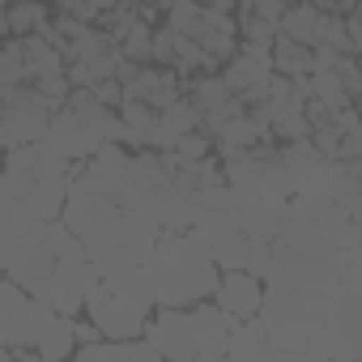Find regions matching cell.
Listing matches in <instances>:
<instances>
[{
  "label": "cell",
  "instance_id": "6",
  "mask_svg": "<svg viewBox=\"0 0 362 362\" xmlns=\"http://www.w3.org/2000/svg\"><path fill=\"white\" fill-rule=\"evenodd\" d=\"M218 77H222V86H226L235 98H243L247 107L264 103V90H269V77H273L269 47H260V43H239V52L226 60V69H222Z\"/></svg>",
  "mask_w": 362,
  "mask_h": 362
},
{
  "label": "cell",
  "instance_id": "21",
  "mask_svg": "<svg viewBox=\"0 0 362 362\" xmlns=\"http://www.w3.org/2000/svg\"><path fill=\"white\" fill-rule=\"evenodd\" d=\"M175 30L170 26H153V35H149V60L153 64H162V69H170V60H175Z\"/></svg>",
  "mask_w": 362,
  "mask_h": 362
},
{
  "label": "cell",
  "instance_id": "20",
  "mask_svg": "<svg viewBox=\"0 0 362 362\" xmlns=\"http://www.w3.org/2000/svg\"><path fill=\"white\" fill-rule=\"evenodd\" d=\"M170 149H175L179 158H188V162H201V158H209V153H214V141H209L201 128H192V132H184V136H179Z\"/></svg>",
  "mask_w": 362,
  "mask_h": 362
},
{
  "label": "cell",
  "instance_id": "29",
  "mask_svg": "<svg viewBox=\"0 0 362 362\" xmlns=\"http://www.w3.org/2000/svg\"><path fill=\"white\" fill-rule=\"evenodd\" d=\"M9 358H13V349H9L5 341H0V362H9Z\"/></svg>",
  "mask_w": 362,
  "mask_h": 362
},
{
  "label": "cell",
  "instance_id": "1",
  "mask_svg": "<svg viewBox=\"0 0 362 362\" xmlns=\"http://www.w3.org/2000/svg\"><path fill=\"white\" fill-rule=\"evenodd\" d=\"M9 281H18L26 294H35L39 303H47L60 315H77L86 303V290L98 286V269L86 260L81 239L60 222H30L26 235L13 243V252L0 260Z\"/></svg>",
  "mask_w": 362,
  "mask_h": 362
},
{
  "label": "cell",
  "instance_id": "9",
  "mask_svg": "<svg viewBox=\"0 0 362 362\" xmlns=\"http://www.w3.org/2000/svg\"><path fill=\"white\" fill-rule=\"evenodd\" d=\"M192 39H197L201 52L214 56L218 64L230 60V56L239 52V26H235V13H218V9L205 5V9H201V26H197Z\"/></svg>",
  "mask_w": 362,
  "mask_h": 362
},
{
  "label": "cell",
  "instance_id": "10",
  "mask_svg": "<svg viewBox=\"0 0 362 362\" xmlns=\"http://www.w3.org/2000/svg\"><path fill=\"white\" fill-rule=\"evenodd\" d=\"M201 124V111L188 103V98H175L170 107H162V111H153V128H149V145L153 149H170L184 132H192Z\"/></svg>",
  "mask_w": 362,
  "mask_h": 362
},
{
  "label": "cell",
  "instance_id": "19",
  "mask_svg": "<svg viewBox=\"0 0 362 362\" xmlns=\"http://www.w3.org/2000/svg\"><path fill=\"white\" fill-rule=\"evenodd\" d=\"M201 9H205L201 0H170L162 13H166V26H170L175 35L192 39V35H197V26H201Z\"/></svg>",
  "mask_w": 362,
  "mask_h": 362
},
{
  "label": "cell",
  "instance_id": "7",
  "mask_svg": "<svg viewBox=\"0 0 362 362\" xmlns=\"http://www.w3.org/2000/svg\"><path fill=\"white\" fill-rule=\"evenodd\" d=\"M43 145L52 149V153H60V158H69V162H81V158H90L103 141L60 103L56 111H52V119H47V132H43Z\"/></svg>",
  "mask_w": 362,
  "mask_h": 362
},
{
  "label": "cell",
  "instance_id": "11",
  "mask_svg": "<svg viewBox=\"0 0 362 362\" xmlns=\"http://www.w3.org/2000/svg\"><path fill=\"white\" fill-rule=\"evenodd\" d=\"M192 315H197L201 345H205V354H201V358H222L226 337H230V328H235V315H230V311H222V307H218V303H209V298L192 303Z\"/></svg>",
  "mask_w": 362,
  "mask_h": 362
},
{
  "label": "cell",
  "instance_id": "24",
  "mask_svg": "<svg viewBox=\"0 0 362 362\" xmlns=\"http://www.w3.org/2000/svg\"><path fill=\"white\" fill-rule=\"evenodd\" d=\"M56 13H69V18H77V22H90V26H94V13H90L86 0H56Z\"/></svg>",
  "mask_w": 362,
  "mask_h": 362
},
{
  "label": "cell",
  "instance_id": "31",
  "mask_svg": "<svg viewBox=\"0 0 362 362\" xmlns=\"http://www.w3.org/2000/svg\"><path fill=\"white\" fill-rule=\"evenodd\" d=\"M0 5H9V0H0Z\"/></svg>",
  "mask_w": 362,
  "mask_h": 362
},
{
  "label": "cell",
  "instance_id": "30",
  "mask_svg": "<svg viewBox=\"0 0 362 362\" xmlns=\"http://www.w3.org/2000/svg\"><path fill=\"white\" fill-rule=\"evenodd\" d=\"M0 281H5V269H0Z\"/></svg>",
  "mask_w": 362,
  "mask_h": 362
},
{
  "label": "cell",
  "instance_id": "25",
  "mask_svg": "<svg viewBox=\"0 0 362 362\" xmlns=\"http://www.w3.org/2000/svg\"><path fill=\"white\" fill-rule=\"evenodd\" d=\"M98 337H103V332L94 328V320H90V324H77V320H73V341H77V345H90V341H98Z\"/></svg>",
  "mask_w": 362,
  "mask_h": 362
},
{
  "label": "cell",
  "instance_id": "16",
  "mask_svg": "<svg viewBox=\"0 0 362 362\" xmlns=\"http://www.w3.org/2000/svg\"><path fill=\"white\" fill-rule=\"evenodd\" d=\"M315 43L341 52V56H354V39H349V26H345V13H332V9H320V22H315Z\"/></svg>",
  "mask_w": 362,
  "mask_h": 362
},
{
  "label": "cell",
  "instance_id": "27",
  "mask_svg": "<svg viewBox=\"0 0 362 362\" xmlns=\"http://www.w3.org/2000/svg\"><path fill=\"white\" fill-rule=\"evenodd\" d=\"M209 9H218V13H235L239 9V0H205Z\"/></svg>",
  "mask_w": 362,
  "mask_h": 362
},
{
  "label": "cell",
  "instance_id": "8",
  "mask_svg": "<svg viewBox=\"0 0 362 362\" xmlns=\"http://www.w3.org/2000/svg\"><path fill=\"white\" fill-rule=\"evenodd\" d=\"M222 311H230L235 320H247L260 311V298H264V281L247 269H222L218 273V286L209 294Z\"/></svg>",
  "mask_w": 362,
  "mask_h": 362
},
{
  "label": "cell",
  "instance_id": "3",
  "mask_svg": "<svg viewBox=\"0 0 362 362\" xmlns=\"http://www.w3.org/2000/svg\"><path fill=\"white\" fill-rule=\"evenodd\" d=\"M56 315L60 311H52L47 303L26 294L18 281H9V277L0 281V341L13 349V358H39L35 345Z\"/></svg>",
  "mask_w": 362,
  "mask_h": 362
},
{
  "label": "cell",
  "instance_id": "4",
  "mask_svg": "<svg viewBox=\"0 0 362 362\" xmlns=\"http://www.w3.org/2000/svg\"><path fill=\"white\" fill-rule=\"evenodd\" d=\"M141 337L162 354V358H179V362H192L205 354L201 345V328H197V315L192 307H153Z\"/></svg>",
  "mask_w": 362,
  "mask_h": 362
},
{
  "label": "cell",
  "instance_id": "18",
  "mask_svg": "<svg viewBox=\"0 0 362 362\" xmlns=\"http://www.w3.org/2000/svg\"><path fill=\"white\" fill-rule=\"evenodd\" d=\"M5 13H9V35H35L47 22V5H39V0H9Z\"/></svg>",
  "mask_w": 362,
  "mask_h": 362
},
{
  "label": "cell",
  "instance_id": "12",
  "mask_svg": "<svg viewBox=\"0 0 362 362\" xmlns=\"http://www.w3.org/2000/svg\"><path fill=\"white\" fill-rule=\"evenodd\" d=\"M315 22H320V5H311V0H290L277 18V35H286L303 47H315Z\"/></svg>",
  "mask_w": 362,
  "mask_h": 362
},
{
  "label": "cell",
  "instance_id": "26",
  "mask_svg": "<svg viewBox=\"0 0 362 362\" xmlns=\"http://www.w3.org/2000/svg\"><path fill=\"white\" fill-rule=\"evenodd\" d=\"M324 9H332V13H349V9H358V0H324Z\"/></svg>",
  "mask_w": 362,
  "mask_h": 362
},
{
  "label": "cell",
  "instance_id": "23",
  "mask_svg": "<svg viewBox=\"0 0 362 362\" xmlns=\"http://www.w3.org/2000/svg\"><path fill=\"white\" fill-rule=\"evenodd\" d=\"M90 90H94V98L107 103V107H119V103H124V90H119L115 77H107V81H98V86H90Z\"/></svg>",
  "mask_w": 362,
  "mask_h": 362
},
{
  "label": "cell",
  "instance_id": "5",
  "mask_svg": "<svg viewBox=\"0 0 362 362\" xmlns=\"http://www.w3.org/2000/svg\"><path fill=\"white\" fill-rule=\"evenodd\" d=\"M52 111H56V103H47L35 86L5 90V94H0V128H5V145L43 141Z\"/></svg>",
  "mask_w": 362,
  "mask_h": 362
},
{
  "label": "cell",
  "instance_id": "32",
  "mask_svg": "<svg viewBox=\"0 0 362 362\" xmlns=\"http://www.w3.org/2000/svg\"><path fill=\"white\" fill-rule=\"evenodd\" d=\"M0 43H5V39H0Z\"/></svg>",
  "mask_w": 362,
  "mask_h": 362
},
{
  "label": "cell",
  "instance_id": "14",
  "mask_svg": "<svg viewBox=\"0 0 362 362\" xmlns=\"http://www.w3.org/2000/svg\"><path fill=\"white\" fill-rule=\"evenodd\" d=\"M115 115H119V124H124V136H119V141L145 149V145H149V128H153V107H149L145 98H124V103L115 107Z\"/></svg>",
  "mask_w": 362,
  "mask_h": 362
},
{
  "label": "cell",
  "instance_id": "17",
  "mask_svg": "<svg viewBox=\"0 0 362 362\" xmlns=\"http://www.w3.org/2000/svg\"><path fill=\"white\" fill-rule=\"evenodd\" d=\"M18 86H30V77H26V60H22V39L13 35L0 43V94L18 90Z\"/></svg>",
  "mask_w": 362,
  "mask_h": 362
},
{
  "label": "cell",
  "instance_id": "28",
  "mask_svg": "<svg viewBox=\"0 0 362 362\" xmlns=\"http://www.w3.org/2000/svg\"><path fill=\"white\" fill-rule=\"evenodd\" d=\"M0 39H9V13H5V5H0Z\"/></svg>",
  "mask_w": 362,
  "mask_h": 362
},
{
  "label": "cell",
  "instance_id": "22",
  "mask_svg": "<svg viewBox=\"0 0 362 362\" xmlns=\"http://www.w3.org/2000/svg\"><path fill=\"white\" fill-rule=\"evenodd\" d=\"M337 77H341V86H345L349 98L362 94V73H358V60H354V56H341V60H337Z\"/></svg>",
  "mask_w": 362,
  "mask_h": 362
},
{
  "label": "cell",
  "instance_id": "15",
  "mask_svg": "<svg viewBox=\"0 0 362 362\" xmlns=\"http://www.w3.org/2000/svg\"><path fill=\"white\" fill-rule=\"evenodd\" d=\"M73 349H77V341H73V315H56L52 324H47V332L39 337V345H35V354L39 358H73Z\"/></svg>",
  "mask_w": 362,
  "mask_h": 362
},
{
  "label": "cell",
  "instance_id": "2",
  "mask_svg": "<svg viewBox=\"0 0 362 362\" xmlns=\"http://www.w3.org/2000/svg\"><path fill=\"white\" fill-rule=\"evenodd\" d=\"M141 273L153 294V307H192L214 294L222 269L205 256L192 230H162L158 243L145 252Z\"/></svg>",
  "mask_w": 362,
  "mask_h": 362
},
{
  "label": "cell",
  "instance_id": "13",
  "mask_svg": "<svg viewBox=\"0 0 362 362\" xmlns=\"http://www.w3.org/2000/svg\"><path fill=\"white\" fill-rule=\"evenodd\" d=\"M22 39V60H26V77H47V73H64V56L35 30V35H18Z\"/></svg>",
  "mask_w": 362,
  "mask_h": 362
}]
</instances>
